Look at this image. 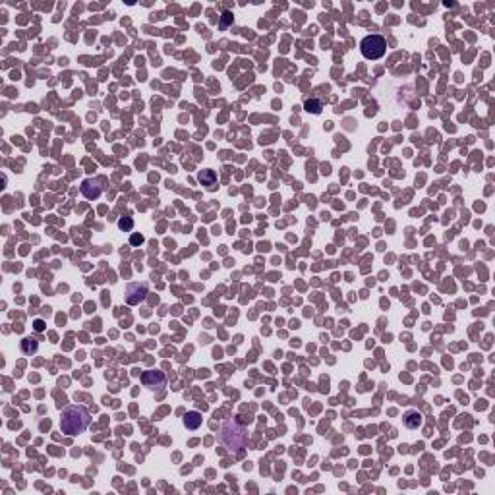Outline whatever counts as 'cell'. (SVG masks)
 Returning <instances> with one entry per match:
<instances>
[{"label": "cell", "mask_w": 495, "mask_h": 495, "mask_svg": "<svg viewBox=\"0 0 495 495\" xmlns=\"http://www.w3.org/2000/svg\"><path fill=\"white\" fill-rule=\"evenodd\" d=\"M33 329H35L37 333H43V331H45V321H43V319H35V321H33Z\"/></svg>", "instance_id": "5bb4252c"}, {"label": "cell", "mask_w": 495, "mask_h": 495, "mask_svg": "<svg viewBox=\"0 0 495 495\" xmlns=\"http://www.w3.org/2000/svg\"><path fill=\"white\" fill-rule=\"evenodd\" d=\"M143 242H145L143 234H136V232H134V234L130 236V244H132V246H141Z\"/></svg>", "instance_id": "4fadbf2b"}, {"label": "cell", "mask_w": 495, "mask_h": 495, "mask_svg": "<svg viewBox=\"0 0 495 495\" xmlns=\"http://www.w3.org/2000/svg\"><path fill=\"white\" fill-rule=\"evenodd\" d=\"M199 182L205 186L207 190H211V192H213V190L217 188V184H219V182H217L215 170H211V168H205V170H201V172H199Z\"/></svg>", "instance_id": "9c48e42d"}, {"label": "cell", "mask_w": 495, "mask_h": 495, "mask_svg": "<svg viewBox=\"0 0 495 495\" xmlns=\"http://www.w3.org/2000/svg\"><path fill=\"white\" fill-rule=\"evenodd\" d=\"M149 284L147 282H130L126 284V304L128 306H139L147 300Z\"/></svg>", "instance_id": "277c9868"}, {"label": "cell", "mask_w": 495, "mask_h": 495, "mask_svg": "<svg viewBox=\"0 0 495 495\" xmlns=\"http://www.w3.org/2000/svg\"><path fill=\"white\" fill-rule=\"evenodd\" d=\"M141 383H143L147 389H151V391H161V389L166 385V377H165L163 371L149 370V371H143V373H141Z\"/></svg>", "instance_id": "8992f818"}, {"label": "cell", "mask_w": 495, "mask_h": 495, "mask_svg": "<svg viewBox=\"0 0 495 495\" xmlns=\"http://www.w3.org/2000/svg\"><path fill=\"white\" fill-rule=\"evenodd\" d=\"M103 180L101 178H87V180H83L82 186H80V192H82V195L85 197V199H89V201H95V199H99L101 195H103Z\"/></svg>", "instance_id": "5b68a950"}, {"label": "cell", "mask_w": 495, "mask_h": 495, "mask_svg": "<svg viewBox=\"0 0 495 495\" xmlns=\"http://www.w3.org/2000/svg\"><path fill=\"white\" fill-rule=\"evenodd\" d=\"M118 226H120V230H132V228H134L132 217H122V219L118 220Z\"/></svg>", "instance_id": "7c38bea8"}, {"label": "cell", "mask_w": 495, "mask_h": 495, "mask_svg": "<svg viewBox=\"0 0 495 495\" xmlns=\"http://www.w3.org/2000/svg\"><path fill=\"white\" fill-rule=\"evenodd\" d=\"M20 348H22V352H24L26 356H33V354H37V350H39V340L33 339V337H26V339H22Z\"/></svg>", "instance_id": "30bf717a"}, {"label": "cell", "mask_w": 495, "mask_h": 495, "mask_svg": "<svg viewBox=\"0 0 495 495\" xmlns=\"http://www.w3.org/2000/svg\"><path fill=\"white\" fill-rule=\"evenodd\" d=\"M230 20H232V16L226 12V14H224V20H222V24H220V29H224V28H226V24H228Z\"/></svg>", "instance_id": "9a60e30c"}, {"label": "cell", "mask_w": 495, "mask_h": 495, "mask_svg": "<svg viewBox=\"0 0 495 495\" xmlns=\"http://www.w3.org/2000/svg\"><path fill=\"white\" fill-rule=\"evenodd\" d=\"M201 422H203V418H201V414H199L197 410H190V412H186V416H184L186 430H197V428L201 426Z\"/></svg>", "instance_id": "ba28073f"}, {"label": "cell", "mask_w": 495, "mask_h": 495, "mask_svg": "<svg viewBox=\"0 0 495 495\" xmlns=\"http://www.w3.org/2000/svg\"><path fill=\"white\" fill-rule=\"evenodd\" d=\"M91 424V414L89 408L83 404H70L62 408L60 430L66 435H78L83 433Z\"/></svg>", "instance_id": "6da1fadb"}, {"label": "cell", "mask_w": 495, "mask_h": 495, "mask_svg": "<svg viewBox=\"0 0 495 495\" xmlns=\"http://www.w3.org/2000/svg\"><path fill=\"white\" fill-rule=\"evenodd\" d=\"M304 109L311 112V114H319L321 112V109H323V101L321 99H308L306 103H304Z\"/></svg>", "instance_id": "8fae6325"}, {"label": "cell", "mask_w": 495, "mask_h": 495, "mask_svg": "<svg viewBox=\"0 0 495 495\" xmlns=\"http://www.w3.org/2000/svg\"><path fill=\"white\" fill-rule=\"evenodd\" d=\"M402 418H404V426H406L408 430H418V428L424 424V416H422V412H418V410H406Z\"/></svg>", "instance_id": "52a82bcc"}, {"label": "cell", "mask_w": 495, "mask_h": 495, "mask_svg": "<svg viewBox=\"0 0 495 495\" xmlns=\"http://www.w3.org/2000/svg\"><path fill=\"white\" fill-rule=\"evenodd\" d=\"M219 443L230 453H240L248 447L249 437L246 428H242L236 420H226L219 430Z\"/></svg>", "instance_id": "7a4b0ae2"}, {"label": "cell", "mask_w": 495, "mask_h": 495, "mask_svg": "<svg viewBox=\"0 0 495 495\" xmlns=\"http://www.w3.org/2000/svg\"><path fill=\"white\" fill-rule=\"evenodd\" d=\"M360 51H362V56H364V58H368V60H379V58H383V55L387 53V41H385V37H381V35H368V37L362 39Z\"/></svg>", "instance_id": "3957f363"}]
</instances>
